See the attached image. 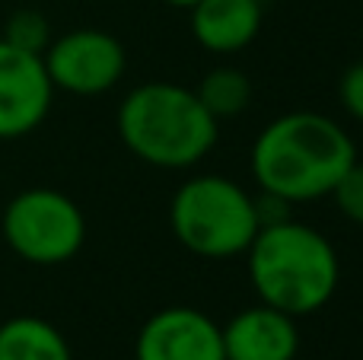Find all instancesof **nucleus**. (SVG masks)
<instances>
[{
    "mask_svg": "<svg viewBox=\"0 0 363 360\" xmlns=\"http://www.w3.org/2000/svg\"><path fill=\"white\" fill-rule=\"evenodd\" d=\"M357 159L351 134L319 112H287L268 121L252 144V179L290 204L332 195Z\"/></svg>",
    "mask_w": 363,
    "mask_h": 360,
    "instance_id": "f257e3e1",
    "label": "nucleus"
},
{
    "mask_svg": "<svg viewBox=\"0 0 363 360\" xmlns=\"http://www.w3.org/2000/svg\"><path fill=\"white\" fill-rule=\"evenodd\" d=\"M245 261L258 300L294 319L319 313L341 281L335 246L319 230L294 217L258 230L245 249Z\"/></svg>",
    "mask_w": 363,
    "mask_h": 360,
    "instance_id": "f03ea898",
    "label": "nucleus"
},
{
    "mask_svg": "<svg viewBox=\"0 0 363 360\" xmlns=\"http://www.w3.org/2000/svg\"><path fill=\"white\" fill-rule=\"evenodd\" d=\"M115 125L121 144L157 169H191L217 144V118L194 89L166 80L134 86L121 99Z\"/></svg>",
    "mask_w": 363,
    "mask_h": 360,
    "instance_id": "7ed1b4c3",
    "label": "nucleus"
},
{
    "mask_svg": "<svg viewBox=\"0 0 363 360\" xmlns=\"http://www.w3.org/2000/svg\"><path fill=\"white\" fill-rule=\"evenodd\" d=\"M169 227L198 259H236L258 233L255 198L226 176H194L172 195Z\"/></svg>",
    "mask_w": 363,
    "mask_h": 360,
    "instance_id": "20e7f679",
    "label": "nucleus"
},
{
    "mask_svg": "<svg viewBox=\"0 0 363 360\" xmlns=\"http://www.w3.org/2000/svg\"><path fill=\"white\" fill-rule=\"evenodd\" d=\"M0 233L6 246L29 265H64L86 242L80 204L55 189H26L4 208Z\"/></svg>",
    "mask_w": 363,
    "mask_h": 360,
    "instance_id": "39448f33",
    "label": "nucleus"
},
{
    "mask_svg": "<svg viewBox=\"0 0 363 360\" xmlns=\"http://www.w3.org/2000/svg\"><path fill=\"white\" fill-rule=\"evenodd\" d=\"M51 86L70 96H102L125 77V45L106 29H70L42 55Z\"/></svg>",
    "mask_w": 363,
    "mask_h": 360,
    "instance_id": "423d86ee",
    "label": "nucleus"
},
{
    "mask_svg": "<svg viewBox=\"0 0 363 360\" xmlns=\"http://www.w3.org/2000/svg\"><path fill=\"white\" fill-rule=\"evenodd\" d=\"M55 86L42 55L13 48L0 38V140L32 134L51 112Z\"/></svg>",
    "mask_w": 363,
    "mask_h": 360,
    "instance_id": "0eeeda50",
    "label": "nucleus"
},
{
    "mask_svg": "<svg viewBox=\"0 0 363 360\" xmlns=\"http://www.w3.org/2000/svg\"><path fill=\"white\" fill-rule=\"evenodd\" d=\"M134 360H226L220 325L194 306H166L138 332Z\"/></svg>",
    "mask_w": 363,
    "mask_h": 360,
    "instance_id": "6e6552de",
    "label": "nucleus"
},
{
    "mask_svg": "<svg viewBox=\"0 0 363 360\" xmlns=\"http://www.w3.org/2000/svg\"><path fill=\"white\" fill-rule=\"evenodd\" d=\"M226 360H296L300 329L296 319L274 306H249L220 325Z\"/></svg>",
    "mask_w": 363,
    "mask_h": 360,
    "instance_id": "1a4fd4ad",
    "label": "nucleus"
},
{
    "mask_svg": "<svg viewBox=\"0 0 363 360\" xmlns=\"http://www.w3.org/2000/svg\"><path fill=\"white\" fill-rule=\"evenodd\" d=\"M191 35L213 55H233L255 42L262 32V0H198L191 6Z\"/></svg>",
    "mask_w": 363,
    "mask_h": 360,
    "instance_id": "9d476101",
    "label": "nucleus"
},
{
    "mask_svg": "<svg viewBox=\"0 0 363 360\" xmlns=\"http://www.w3.org/2000/svg\"><path fill=\"white\" fill-rule=\"evenodd\" d=\"M0 360H74V354L48 319L13 316L0 325Z\"/></svg>",
    "mask_w": 363,
    "mask_h": 360,
    "instance_id": "9b49d317",
    "label": "nucleus"
},
{
    "mask_svg": "<svg viewBox=\"0 0 363 360\" xmlns=\"http://www.w3.org/2000/svg\"><path fill=\"white\" fill-rule=\"evenodd\" d=\"M194 96L213 118H236L252 102V80L239 67H213L198 83Z\"/></svg>",
    "mask_w": 363,
    "mask_h": 360,
    "instance_id": "f8f14e48",
    "label": "nucleus"
},
{
    "mask_svg": "<svg viewBox=\"0 0 363 360\" xmlns=\"http://www.w3.org/2000/svg\"><path fill=\"white\" fill-rule=\"evenodd\" d=\"M4 42H10L13 48L29 51V55H45V48L51 45V26L38 10H16L4 26Z\"/></svg>",
    "mask_w": 363,
    "mask_h": 360,
    "instance_id": "ddd939ff",
    "label": "nucleus"
},
{
    "mask_svg": "<svg viewBox=\"0 0 363 360\" xmlns=\"http://www.w3.org/2000/svg\"><path fill=\"white\" fill-rule=\"evenodd\" d=\"M332 198L347 220L363 227V163L354 159L351 169H347L345 176L338 179V185L332 189Z\"/></svg>",
    "mask_w": 363,
    "mask_h": 360,
    "instance_id": "4468645a",
    "label": "nucleus"
},
{
    "mask_svg": "<svg viewBox=\"0 0 363 360\" xmlns=\"http://www.w3.org/2000/svg\"><path fill=\"white\" fill-rule=\"evenodd\" d=\"M338 99L357 121H363V61L351 64L338 80Z\"/></svg>",
    "mask_w": 363,
    "mask_h": 360,
    "instance_id": "2eb2a0df",
    "label": "nucleus"
},
{
    "mask_svg": "<svg viewBox=\"0 0 363 360\" xmlns=\"http://www.w3.org/2000/svg\"><path fill=\"white\" fill-rule=\"evenodd\" d=\"M163 4H169V6H176V10H191L198 0H163Z\"/></svg>",
    "mask_w": 363,
    "mask_h": 360,
    "instance_id": "dca6fc26",
    "label": "nucleus"
}]
</instances>
